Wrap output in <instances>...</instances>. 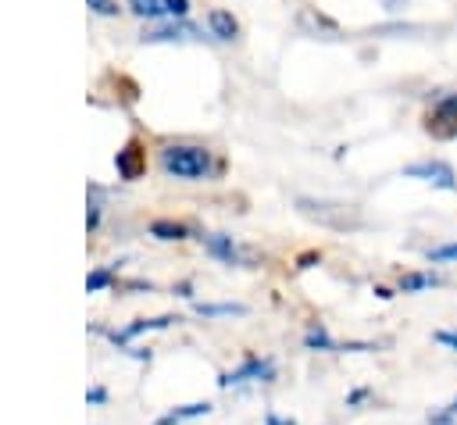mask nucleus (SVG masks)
<instances>
[{
    "instance_id": "obj_1",
    "label": "nucleus",
    "mask_w": 457,
    "mask_h": 425,
    "mask_svg": "<svg viewBox=\"0 0 457 425\" xmlns=\"http://www.w3.org/2000/svg\"><path fill=\"white\" fill-rule=\"evenodd\" d=\"M161 168L175 179H204V175H211L214 161H211V150H204V146L171 143L161 150Z\"/></svg>"
},
{
    "instance_id": "obj_2",
    "label": "nucleus",
    "mask_w": 457,
    "mask_h": 425,
    "mask_svg": "<svg viewBox=\"0 0 457 425\" xmlns=\"http://www.w3.org/2000/svg\"><path fill=\"white\" fill-rule=\"evenodd\" d=\"M425 132L436 139H457V93L436 100V107L425 118Z\"/></svg>"
},
{
    "instance_id": "obj_3",
    "label": "nucleus",
    "mask_w": 457,
    "mask_h": 425,
    "mask_svg": "<svg viewBox=\"0 0 457 425\" xmlns=\"http://www.w3.org/2000/svg\"><path fill=\"white\" fill-rule=\"evenodd\" d=\"M403 175H407V179H421V182L439 186V189H457V175H453V168L443 164V161H414V164L403 168Z\"/></svg>"
},
{
    "instance_id": "obj_4",
    "label": "nucleus",
    "mask_w": 457,
    "mask_h": 425,
    "mask_svg": "<svg viewBox=\"0 0 457 425\" xmlns=\"http://www.w3.org/2000/svg\"><path fill=\"white\" fill-rule=\"evenodd\" d=\"M129 7L143 18H182L189 11V0H129Z\"/></svg>"
},
{
    "instance_id": "obj_5",
    "label": "nucleus",
    "mask_w": 457,
    "mask_h": 425,
    "mask_svg": "<svg viewBox=\"0 0 457 425\" xmlns=\"http://www.w3.org/2000/svg\"><path fill=\"white\" fill-rule=\"evenodd\" d=\"M250 379H271V361H246L239 371H232V375H225L221 379V386H228V382H250Z\"/></svg>"
},
{
    "instance_id": "obj_6",
    "label": "nucleus",
    "mask_w": 457,
    "mask_h": 425,
    "mask_svg": "<svg viewBox=\"0 0 457 425\" xmlns=\"http://www.w3.org/2000/svg\"><path fill=\"white\" fill-rule=\"evenodd\" d=\"M432 286H439V275H432V271H407L400 279L403 293H421V289H432Z\"/></svg>"
},
{
    "instance_id": "obj_7",
    "label": "nucleus",
    "mask_w": 457,
    "mask_h": 425,
    "mask_svg": "<svg viewBox=\"0 0 457 425\" xmlns=\"http://www.w3.org/2000/svg\"><path fill=\"white\" fill-rule=\"evenodd\" d=\"M207 25H211V32H214L218 39H232V36H236V18H232L228 11H211V14H207Z\"/></svg>"
},
{
    "instance_id": "obj_8",
    "label": "nucleus",
    "mask_w": 457,
    "mask_h": 425,
    "mask_svg": "<svg viewBox=\"0 0 457 425\" xmlns=\"http://www.w3.org/2000/svg\"><path fill=\"white\" fill-rule=\"evenodd\" d=\"M207 250L214 254V257H221V261H236V243L232 239H225V236H207Z\"/></svg>"
},
{
    "instance_id": "obj_9",
    "label": "nucleus",
    "mask_w": 457,
    "mask_h": 425,
    "mask_svg": "<svg viewBox=\"0 0 457 425\" xmlns=\"http://www.w3.org/2000/svg\"><path fill=\"white\" fill-rule=\"evenodd\" d=\"M175 36H196V29L193 25H171V29H154V32H146L143 39H175Z\"/></svg>"
},
{
    "instance_id": "obj_10",
    "label": "nucleus",
    "mask_w": 457,
    "mask_h": 425,
    "mask_svg": "<svg viewBox=\"0 0 457 425\" xmlns=\"http://www.w3.org/2000/svg\"><path fill=\"white\" fill-rule=\"evenodd\" d=\"M428 261H457V243H443V246L428 250Z\"/></svg>"
},
{
    "instance_id": "obj_11",
    "label": "nucleus",
    "mask_w": 457,
    "mask_h": 425,
    "mask_svg": "<svg viewBox=\"0 0 457 425\" xmlns=\"http://www.w3.org/2000/svg\"><path fill=\"white\" fill-rule=\"evenodd\" d=\"M204 314H243L239 304H214V307H200Z\"/></svg>"
},
{
    "instance_id": "obj_12",
    "label": "nucleus",
    "mask_w": 457,
    "mask_h": 425,
    "mask_svg": "<svg viewBox=\"0 0 457 425\" xmlns=\"http://www.w3.org/2000/svg\"><path fill=\"white\" fill-rule=\"evenodd\" d=\"M428 425H457V418L443 407V411H432V414H428Z\"/></svg>"
},
{
    "instance_id": "obj_13",
    "label": "nucleus",
    "mask_w": 457,
    "mask_h": 425,
    "mask_svg": "<svg viewBox=\"0 0 457 425\" xmlns=\"http://www.w3.org/2000/svg\"><path fill=\"white\" fill-rule=\"evenodd\" d=\"M154 232H157L161 239H179V236H182V225H154Z\"/></svg>"
},
{
    "instance_id": "obj_14",
    "label": "nucleus",
    "mask_w": 457,
    "mask_h": 425,
    "mask_svg": "<svg viewBox=\"0 0 457 425\" xmlns=\"http://www.w3.org/2000/svg\"><path fill=\"white\" fill-rule=\"evenodd\" d=\"M89 7L100 11V14H114V4L111 0H89Z\"/></svg>"
},
{
    "instance_id": "obj_15",
    "label": "nucleus",
    "mask_w": 457,
    "mask_h": 425,
    "mask_svg": "<svg viewBox=\"0 0 457 425\" xmlns=\"http://www.w3.org/2000/svg\"><path fill=\"white\" fill-rule=\"evenodd\" d=\"M436 343H446V346L457 350V332H436Z\"/></svg>"
},
{
    "instance_id": "obj_16",
    "label": "nucleus",
    "mask_w": 457,
    "mask_h": 425,
    "mask_svg": "<svg viewBox=\"0 0 457 425\" xmlns=\"http://www.w3.org/2000/svg\"><path fill=\"white\" fill-rule=\"evenodd\" d=\"M104 282H107V275H104V271H96V275H89V282H86V286H89V289H100Z\"/></svg>"
},
{
    "instance_id": "obj_17",
    "label": "nucleus",
    "mask_w": 457,
    "mask_h": 425,
    "mask_svg": "<svg viewBox=\"0 0 457 425\" xmlns=\"http://www.w3.org/2000/svg\"><path fill=\"white\" fill-rule=\"evenodd\" d=\"M268 425H293V418H278V414H268Z\"/></svg>"
},
{
    "instance_id": "obj_18",
    "label": "nucleus",
    "mask_w": 457,
    "mask_h": 425,
    "mask_svg": "<svg viewBox=\"0 0 457 425\" xmlns=\"http://www.w3.org/2000/svg\"><path fill=\"white\" fill-rule=\"evenodd\" d=\"M446 411H450V414H453V418H457V396H453V400H450V404H446Z\"/></svg>"
}]
</instances>
